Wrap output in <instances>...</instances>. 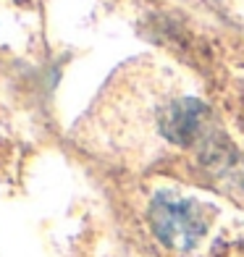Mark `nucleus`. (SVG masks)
Wrapping results in <instances>:
<instances>
[{
    "label": "nucleus",
    "mask_w": 244,
    "mask_h": 257,
    "mask_svg": "<svg viewBox=\"0 0 244 257\" xmlns=\"http://www.w3.org/2000/svg\"><path fill=\"white\" fill-rule=\"evenodd\" d=\"M150 223L166 247L187 252L205 236L210 226V207L176 192H160L150 205Z\"/></svg>",
    "instance_id": "f257e3e1"
},
{
    "label": "nucleus",
    "mask_w": 244,
    "mask_h": 257,
    "mask_svg": "<svg viewBox=\"0 0 244 257\" xmlns=\"http://www.w3.org/2000/svg\"><path fill=\"white\" fill-rule=\"evenodd\" d=\"M213 132L210 110L197 100L173 102L163 115V134L184 147H197V142H205Z\"/></svg>",
    "instance_id": "f03ea898"
}]
</instances>
